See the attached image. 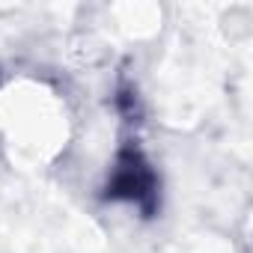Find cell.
Returning a JSON list of instances; mask_svg holds the SVG:
<instances>
[{
	"label": "cell",
	"instance_id": "obj_1",
	"mask_svg": "<svg viewBox=\"0 0 253 253\" xmlns=\"http://www.w3.org/2000/svg\"><path fill=\"white\" fill-rule=\"evenodd\" d=\"M110 194L134 200V203H152V197H155V176L143 164L140 155H134V152L122 155V161L116 167V176L110 182Z\"/></svg>",
	"mask_w": 253,
	"mask_h": 253
}]
</instances>
